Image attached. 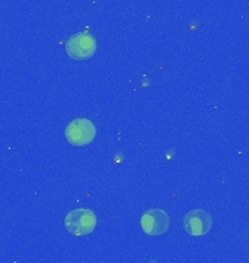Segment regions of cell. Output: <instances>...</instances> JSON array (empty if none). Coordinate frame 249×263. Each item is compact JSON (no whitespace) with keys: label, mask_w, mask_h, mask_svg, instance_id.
Returning <instances> with one entry per match:
<instances>
[{"label":"cell","mask_w":249,"mask_h":263,"mask_svg":"<svg viewBox=\"0 0 249 263\" xmlns=\"http://www.w3.org/2000/svg\"><path fill=\"white\" fill-rule=\"evenodd\" d=\"M66 139L73 146H85L89 145L96 136V127L89 119H76L67 124L65 130Z\"/></svg>","instance_id":"1"},{"label":"cell","mask_w":249,"mask_h":263,"mask_svg":"<svg viewBox=\"0 0 249 263\" xmlns=\"http://www.w3.org/2000/svg\"><path fill=\"white\" fill-rule=\"evenodd\" d=\"M96 215L89 209H74L69 212L65 219L67 231L73 235H88L96 228Z\"/></svg>","instance_id":"2"},{"label":"cell","mask_w":249,"mask_h":263,"mask_svg":"<svg viewBox=\"0 0 249 263\" xmlns=\"http://www.w3.org/2000/svg\"><path fill=\"white\" fill-rule=\"evenodd\" d=\"M67 54L76 60H85L95 54L96 51V40L88 32H79L70 37L66 43Z\"/></svg>","instance_id":"3"},{"label":"cell","mask_w":249,"mask_h":263,"mask_svg":"<svg viewBox=\"0 0 249 263\" xmlns=\"http://www.w3.org/2000/svg\"><path fill=\"white\" fill-rule=\"evenodd\" d=\"M140 226L148 235H162L169 228V216L162 209H150L141 216Z\"/></svg>","instance_id":"4"},{"label":"cell","mask_w":249,"mask_h":263,"mask_svg":"<svg viewBox=\"0 0 249 263\" xmlns=\"http://www.w3.org/2000/svg\"><path fill=\"white\" fill-rule=\"evenodd\" d=\"M212 216L209 215L205 211L201 209H194L188 212L184 218V228L186 233L194 237L207 234L212 228Z\"/></svg>","instance_id":"5"}]
</instances>
